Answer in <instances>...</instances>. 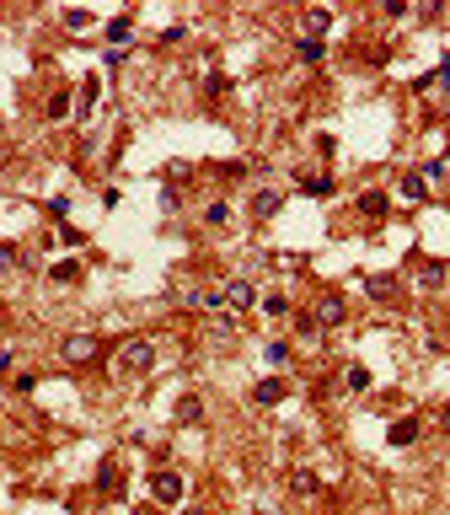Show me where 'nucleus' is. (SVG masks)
Wrapping results in <instances>:
<instances>
[{
    "label": "nucleus",
    "mask_w": 450,
    "mask_h": 515,
    "mask_svg": "<svg viewBox=\"0 0 450 515\" xmlns=\"http://www.w3.org/2000/svg\"><path fill=\"white\" fill-rule=\"evenodd\" d=\"M150 365H156V349H150L145 338H129L123 354H118V371L123 376H140V371H150Z\"/></svg>",
    "instance_id": "nucleus-1"
},
{
    "label": "nucleus",
    "mask_w": 450,
    "mask_h": 515,
    "mask_svg": "<svg viewBox=\"0 0 450 515\" xmlns=\"http://www.w3.org/2000/svg\"><path fill=\"white\" fill-rule=\"evenodd\" d=\"M60 354H64V365H86V360H97V338L91 333H70L60 344Z\"/></svg>",
    "instance_id": "nucleus-2"
},
{
    "label": "nucleus",
    "mask_w": 450,
    "mask_h": 515,
    "mask_svg": "<svg viewBox=\"0 0 450 515\" xmlns=\"http://www.w3.org/2000/svg\"><path fill=\"white\" fill-rule=\"evenodd\" d=\"M220 301H225L231 311H246L252 301H258V290H252V279H231V285L220 290Z\"/></svg>",
    "instance_id": "nucleus-3"
},
{
    "label": "nucleus",
    "mask_w": 450,
    "mask_h": 515,
    "mask_svg": "<svg viewBox=\"0 0 450 515\" xmlns=\"http://www.w3.org/2000/svg\"><path fill=\"white\" fill-rule=\"evenodd\" d=\"M285 397H289V381H285V376H263V381L252 387V403H263V408H268V403H285Z\"/></svg>",
    "instance_id": "nucleus-4"
},
{
    "label": "nucleus",
    "mask_w": 450,
    "mask_h": 515,
    "mask_svg": "<svg viewBox=\"0 0 450 515\" xmlns=\"http://www.w3.org/2000/svg\"><path fill=\"white\" fill-rule=\"evenodd\" d=\"M150 494L161 499V505H177L183 499V473H156L150 478Z\"/></svg>",
    "instance_id": "nucleus-5"
},
{
    "label": "nucleus",
    "mask_w": 450,
    "mask_h": 515,
    "mask_svg": "<svg viewBox=\"0 0 450 515\" xmlns=\"http://www.w3.org/2000/svg\"><path fill=\"white\" fill-rule=\"evenodd\" d=\"M343 317H348L343 295H322V301H316V328H338Z\"/></svg>",
    "instance_id": "nucleus-6"
},
{
    "label": "nucleus",
    "mask_w": 450,
    "mask_h": 515,
    "mask_svg": "<svg viewBox=\"0 0 450 515\" xmlns=\"http://www.w3.org/2000/svg\"><path fill=\"white\" fill-rule=\"evenodd\" d=\"M279 204H285V193L258 188V193H252V220H273V215H279Z\"/></svg>",
    "instance_id": "nucleus-7"
},
{
    "label": "nucleus",
    "mask_w": 450,
    "mask_h": 515,
    "mask_svg": "<svg viewBox=\"0 0 450 515\" xmlns=\"http://www.w3.org/2000/svg\"><path fill=\"white\" fill-rule=\"evenodd\" d=\"M386 209H391V199L381 193V188H370V193H359V215H365V220H386Z\"/></svg>",
    "instance_id": "nucleus-8"
},
{
    "label": "nucleus",
    "mask_w": 450,
    "mask_h": 515,
    "mask_svg": "<svg viewBox=\"0 0 450 515\" xmlns=\"http://www.w3.org/2000/svg\"><path fill=\"white\" fill-rule=\"evenodd\" d=\"M418 430H424V424H418L413 413H402V419L386 430V440H391V446H413V440H418Z\"/></svg>",
    "instance_id": "nucleus-9"
},
{
    "label": "nucleus",
    "mask_w": 450,
    "mask_h": 515,
    "mask_svg": "<svg viewBox=\"0 0 450 515\" xmlns=\"http://www.w3.org/2000/svg\"><path fill=\"white\" fill-rule=\"evenodd\" d=\"M295 183H300V193H311V199H327L332 188H338V183H332V177H306V172H300Z\"/></svg>",
    "instance_id": "nucleus-10"
},
{
    "label": "nucleus",
    "mask_w": 450,
    "mask_h": 515,
    "mask_svg": "<svg viewBox=\"0 0 450 515\" xmlns=\"http://www.w3.org/2000/svg\"><path fill=\"white\" fill-rule=\"evenodd\" d=\"M365 290H370V301H391V295H397V279H391V274H375V279H365Z\"/></svg>",
    "instance_id": "nucleus-11"
},
{
    "label": "nucleus",
    "mask_w": 450,
    "mask_h": 515,
    "mask_svg": "<svg viewBox=\"0 0 450 515\" xmlns=\"http://www.w3.org/2000/svg\"><path fill=\"white\" fill-rule=\"evenodd\" d=\"M48 279H54V285H75V279H81V263H70V258H64V263L48 268Z\"/></svg>",
    "instance_id": "nucleus-12"
},
{
    "label": "nucleus",
    "mask_w": 450,
    "mask_h": 515,
    "mask_svg": "<svg viewBox=\"0 0 450 515\" xmlns=\"http://www.w3.org/2000/svg\"><path fill=\"white\" fill-rule=\"evenodd\" d=\"M199 419H204V403H199V397H183V403H177V424H199Z\"/></svg>",
    "instance_id": "nucleus-13"
},
{
    "label": "nucleus",
    "mask_w": 450,
    "mask_h": 515,
    "mask_svg": "<svg viewBox=\"0 0 450 515\" xmlns=\"http://www.w3.org/2000/svg\"><path fill=\"white\" fill-rule=\"evenodd\" d=\"M295 54H300L306 64H316L322 54H327V43H322V38H300V43H295Z\"/></svg>",
    "instance_id": "nucleus-14"
},
{
    "label": "nucleus",
    "mask_w": 450,
    "mask_h": 515,
    "mask_svg": "<svg viewBox=\"0 0 450 515\" xmlns=\"http://www.w3.org/2000/svg\"><path fill=\"white\" fill-rule=\"evenodd\" d=\"M134 33V17H113L107 21V38H113V49H123V38Z\"/></svg>",
    "instance_id": "nucleus-15"
},
{
    "label": "nucleus",
    "mask_w": 450,
    "mask_h": 515,
    "mask_svg": "<svg viewBox=\"0 0 450 515\" xmlns=\"http://www.w3.org/2000/svg\"><path fill=\"white\" fill-rule=\"evenodd\" d=\"M418 285H424V290L445 285V263H424V268H418Z\"/></svg>",
    "instance_id": "nucleus-16"
},
{
    "label": "nucleus",
    "mask_w": 450,
    "mask_h": 515,
    "mask_svg": "<svg viewBox=\"0 0 450 515\" xmlns=\"http://www.w3.org/2000/svg\"><path fill=\"white\" fill-rule=\"evenodd\" d=\"M118 467H113V462H102V473H97V489H102V494H118Z\"/></svg>",
    "instance_id": "nucleus-17"
},
{
    "label": "nucleus",
    "mask_w": 450,
    "mask_h": 515,
    "mask_svg": "<svg viewBox=\"0 0 450 515\" xmlns=\"http://www.w3.org/2000/svg\"><path fill=\"white\" fill-rule=\"evenodd\" d=\"M289 489H295V494H316L322 478H316V473H295V478H289Z\"/></svg>",
    "instance_id": "nucleus-18"
},
{
    "label": "nucleus",
    "mask_w": 450,
    "mask_h": 515,
    "mask_svg": "<svg viewBox=\"0 0 450 515\" xmlns=\"http://www.w3.org/2000/svg\"><path fill=\"white\" fill-rule=\"evenodd\" d=\"M424 172H408V177H402V199H424Z\"/></svg>",
    "instance_id": "nucleus-19"
},
{
    "label": "nucleus",
    "mask_w": 450,
    "mask_h": 515,
    "mask_svg": "<svg viewBox=\"0 0 450 515\" xmlns=\"http://www.w3.org/2000/svg\"><path fill=\"white\" fill-rule=\"evenodd\" d=\"M225 220H231V204H225V199H215V204L204 209V226H225Z\"/></svg>",
    "instance_id": "nucleus-20"
},
{
    "label": "nucleus",
    "mask_w": 450,
    "mask_h": 515,
    "mask_svg": "<svg viewBox=\"0 0 450 515\" xmlns=\"http://www.w3.org/2000/svg\"><path fill=\"white\" fill-rule=\"evenodd\" d=\"M343 381H348V392H370V371H365V365H348Z\"/></svg>",
    "instance_id": "nucleus-21"
},
{
    "label": "nucleus",
    "mask_w": 450,
    "mask_h": 515,
    "mask_svg": "<svg viewBox=\"0 0 450 515\" xmlns=\"http://www.w3.org/2000/svg\"><path fill=\"white\" fill-rule=\"evenodd\" d=\"M64 113H70V91H54L48 97V119H64Z\"/></svg>",
    "instance_id": "nucleus-22"
},
{
    "label": "nucleus",
    "mask_w": 450,
    "mask_h": 515,
    "mask_svg": "<svg viewBox=\"0 0 450 515\" xmlns=\"http://www.w3.org/2000/svg\"><path fill=\"white\" fill-rule=\"evenodd\" d=\"M263 311L268 317H289V301L285 295H263Z\"/></svg>",
    "instance_id": "nucleus-23"
},
{
    "label": "nucleus",
    "mask_w": 450,
    "mask_h": 515,
    "mask_svg": "<svg viewBox=\"0 0 450 515\" xmlns=\"http://www.w3.org/2000/svg\"><path fill=\"white\" fill-rule=\"evenodd\" d=\"M0 268H21V252L11 242H0Z\"/></svg>",
    "instance_id": "nucleus-24"
},
{
    "label": "nucleus",
    "mask_w": 450,
    "mask_h": 515,
    "mask_svg": "<svg viewBox=\"0 0 450 515\" xmlns=\"http://www.w3.org/2000/svg\"><path fill=\"white\" fill-rule=\"evenodd\" d=\"M97 91H102V81H97V76H91V81H81V107L97 103Z\"/></svg>",
    "instance_id": "nucleus-25"
},
{
    "label": "nucleus",
    "mask_w": 450,
    "mask_h": 515,
    "mask_svg": "<svg viewBox=\"0 0 450 515\" xmlns=\"http://www.w3.org/2000/svg\"><path fill=\"white\" fill-rule=\"evenodd\" d=\"M306 21H311V38H322V33H327V21H332V17H327V11H311Z\"/></svg>",
    "instance_id": "nucleus-26"
},
{
    "label": "nucleus",
    "mask_w": 450,
    "mask_h": 515,
    "mask_svg": "<svg viewBox=\"0 0 450 515\" xmlns=\"http://www.w3.org/2000/svg\"><path fill=\"white\" fill-rule=\"evenodd\" d=\"M64 27H70V33H81V27H91V17H86V11H64Z\"/></svg>",
    "instance_id": "nucleus-27"
},
{
    "label": "nucleus",
    "mask_w": 450,
    "mask_h": 515,
    "mask_svg": "<svg viewBox=\"0 0 450 515\" xmlns=\"http://www.w3.org/2000/svg\"><path fill=\"white\" fill-rule=\"evenodd\" d=\"M295 328H300V338H316V317H306V311H300V317H295Z\"/></svg>",
    "instance_id": "nucleus-28"
},
{
    "label": "nucleus",
    "mask_w": 450,
    "mask_h": 515,
    "mask_svg": "<svg viewBox=\"0 0 450 515\" xmlns=\"http://www.w3.org/2000/svg\"><path fill=\"white\" fill-rule=\"evenodd\" d=\"M289 360V344H268V365H285Z\"/></svg>",
    "instance_id": "nucleus-29"
},
{
    "label": "nucleus",
    "mask_w": 450,
    "mask_h": 515,
    "mask_svg": "<svg viewBox=\"0 0 450 515\" xmlns=\"http://www.w3.org/2000/svg\"><path fill=\"white\" fill-rule=\"evenodd\" d=\"M440 424H445V435H450V408H445V413H440Z\"/></svg>",
    "instance_id": "nucleus-30"
},
{
    "label": "nucleus",
    "mask_w": 450,
    "mask_h": 515,
    "mask_svg": "<svg viewBox=\"0 0 450 515\" xmlns=\"http://www.w3.org/2000/svg\"><path fill=\"white\" fill-rule=\"evenodd\" d=\"M183 515H204V510H183Z\"/></svg>",
    "instance_id": "nucleus-31"
},
{
    "label": "nucleus",
    "mask_w": 450,
    "mask_h": 515,
    "mask_svg": "<svg viewBox=\"0 0 450 515\" xmlns=\"http://www.w3.org/2000/svg\"><path fill=\"white\" fill-rule=\"evenodd\" d=\"M445 129H450V119H445Z\"/></svg>",
    "instance_id": "nucleus-32"
}]
</instances>
